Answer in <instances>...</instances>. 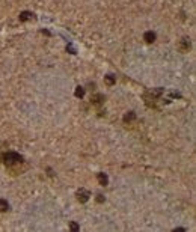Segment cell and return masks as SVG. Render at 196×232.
<instances>
[{
	"label": "cell",
	"mask_w": 196,
	"mask_h": 232,
	"mask_svg": "<svg viewBox=\"0 0 196 232\" xmlns=\"http://www.w3.org/2000/svg\"><path fill=\"white\" fill-rule=\"evenodd\" d=\"M97 197H98V199H97V201H98V202H103V201H104V197H103V195H98Z\"/></svg>",
	"instance_id": "14"
},
{
	"label": "cell",
	"mask_w": 196,
	"mask_h": 232,
	"mask_svg": "<svg viewBox=\"0 0 196 232\" xmlns=\"http://www.w3.org/2000/svg\"><path fill=\"white\" fill-rule=\"evenodd\" d=\"M0 160L2 163L6 166V169L11 170L14 175L23 173V172L27 169V164H26V160L23 155H20L15 151H6L0 155Z\"/></svg>",
	"instance_id": "1"
},
{
	"label": "cell",
	"mask_w": 196,
	"mask_h": 232,
	"mask_svg": "<svg viewBox=\"0 0 196 232\" xmlns=\"http://www.w3.org/2000/svg\"><path fill=\"white\" fill-rule=\"evenodd\" d=\"M85 95V88H82V86H79L77 88V90H76V97H80L82 98Z\"/></svg>",
	"instance_id": "12"
},
{
	"label": "cell",
	"mask_w": 196,
	"mask_h": 232,
	"mask_svg": "<svg viewBox=\"0 0 196 232\" xmlns=\"http://www.w3.org/2000/svg\"><path fill=\"white\" fill-rule=\"evenodd\" d=\"M178 48H180V51H181V53L188 51V48H190V39H188V38H182L181 41H180Z\"/></svg>",
	"instance_id": "4"
},
{
	"label": "cell",
	"mask_w": 196,
	"mask_h": 232,
	"mask_svg": "<svg viewBox=\"0 0 196 232\" xmlns=\"http://www.w3.org/2000/svg\"><path fill=\"white\" fill-rule=\"evenodd\" d=\"M134 119H136V113H134V112H128V113L124 116V124H130V122H133Z\"/></svg>",
	"instance_id": "6"
},
{
	"label": "cell",
	"mask_w": 196,
	"mask_h": 232,
	"mask_svg": "<svg viewBox=\"0 0 196 232\" xmlns=\"http://www.w3.org/2000/svg\"><path fill=\"white\" fill-rule=\"evenodd\" d=\"M9 211V203L6 199H0V213H6Z\"/></svg>",
	"instance_id": "7"
},
{
	"label": "cell",
	"mask_w": 196,
	"mask_h": 232,
	"mask_svg": "<svg viewBox=\"0 0 196 232\" xmlns=\"http://www.w3.org/2000/svg\"><path fill=\"white\" fill-rule=\"evenodd\" d=\"M163 95H165V89L163 88H157V89H150L143 94L145 104L151 109H160L158 103L163 101Z\"/></svg>",
	"instance_id": "2"
},
{
	"label": "cell",
	"mask_w": 196,
	"mask_h": 232,
	"mask_svg": "<svg viewBox=\"0 0 196 232\" xmlns=\"http://www.w3.org/2000/svg\"><path fill=\"white\" fill-rule=\"evenodd\" d=\"M97 178H98V182H100L101 185H107V184H109V178H107V175L101 173V172L97 175Z\"/></svg>",
	"instance_id": "8"
},
{
	"label": "cell",
	"mask_w": 196,
	"mask_h": 232,
	"mask_svg": "<svg viewBox=\"0 0 196 232\" xmlns=\"http://www.w3.org/2000/svg\"><path fill=\"white\" fill-rule=\"evenodd\" d=\"M89 197H91V193H89V190H86V188H80L77 191V199H79V202H87L89 201Z\"/></svg>",
	"instance_id": "3"
},
{
	"label": "cell",
	"mask_w": 196,
	"mask_h": 232,
	"mask_svg": "<svg viewBox=\"0 0 196 232\" xmlns=\"http://www.w3.org/2000/svg\"><path fill=\"white\" fill-rule=\"evenodd\" d=\"M30 18H33V14H30V12H21L20 14V21H27Z\"/></svg>",
	"instance_id": "10"
},
{
	"label": "cell",
	"mask_w": 196,
	"mask_h": 232,
	"mask_svg": "<svg viewBox=\"0 0 196 232\" xmlns=\"http://www.w3.org/2000/svg\"><path fill=\"white\" fill-rule=\"evenodd\" d=\"M143 39H145L146 42H150V44L154 42L155 41V33L154 32H146L145 35H143Z\"/></svg>",
	"instance_id": "9"
},
{
	"label": "cell",
	"mask_w": 196,
	"mask_h": 232,
	"mask_svg": "<svg viewBox=\"0 0 196 232\" xmlns=\"http://www.w3.org/2000/svg\"><path fill=\"white\" fill-rule=\"evenodd\" d=\"M104 95L103 94H95V95H92V98H91V103L94 104V105H97V107H100L101 104L104 103Z\"/></svg>",
	"instance_id": "5"
},
{
	"label": "cell",
	"mask_w": 196,
	"mask_h": 232,
	"mask_svg": "<svg viewBox=\"0 0 196 232\" xmlns=\"http://www.w3.org/2000/svg\"><path fill=\"white\" fill-rule=\"evenodd\" d=\"M104 80H106L107 84H113L115 82H116V77H113L112 74H107V76L104 77Z\"/></svg>",
	"instance_id": "11"
},
{
	"label": "cell",
	"mask_w": 196,
	"mask_h": 232,
	"mask_svg": "<svg viewBox=\"0 0 196 232\" xmlns=\"http://www.w3.org/2000/svg\"><path fill=\"white\" fill-rule=\"evenodd\" d=\"M71 231H79V226H77V225L74 223V222L71 223Z\"/></svg>",
	"instance_id": "13"
}]
</instances>
